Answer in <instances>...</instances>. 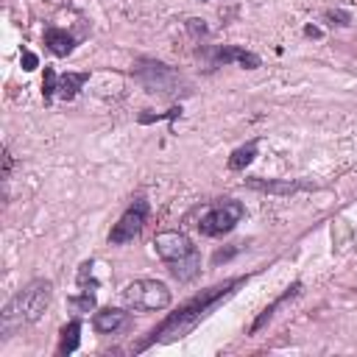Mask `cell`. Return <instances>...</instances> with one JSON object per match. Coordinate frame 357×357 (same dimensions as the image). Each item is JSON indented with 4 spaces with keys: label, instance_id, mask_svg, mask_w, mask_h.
I'll list each match as a JSON object with an SVG mask.
<instances>
[{
    "label": "cell",
    "instance_id": "obj_1",
    "mask_svg": "<svg viewBox=\"0 0 357 357\" xmlns=\"http://www.w3.org/2000/svg\"><path fill=\"white\" fill-rule=\"evenodd\" d=\"M240 284H243V279H229V282H220V284H215V287H209V290H201L195 298H190L184 307H178V312L167 315V318L159 324V329H153L151 337H148L145 343H139V349H145L148 343H173V340H181V337L190 335L223 298H229V296L234 293V287H240Z\"/></svg>",
    "mask_w": 357,
    "mask_h": 357
},
{
    "label": "cell",
    "instance_id": "obj_2",
    "mask_svg": "<svg viewBox=\"0 0 357 357\" xmlns=\"http://www.w3.org/2000/svg\"><path fill=\"white\" fill-rule=\"evenodd\" d=\"M53 298V284L47 279H33L28 282L22 290H17V296L6 304L3 318H0V329L3 337H8L14 329H20L22 324H33L42 318V312L47 310Z\"/></svg>",
    "mask_w": 357,
    "mask_h": 357
},
{
    "label": "cell",
    "instance_id": "obj_3",
    "mask_svg": "<svg viewBox=\"0 0 357 357\" xmlns=\"http://www.w3.org/2000/svg\"><path fill=\"white\" fill-rule=\"evenodd\" d=\"M153 251L159 254V259L170 268V273L178 279V282H187L198 273L201 268V257L192 245V240L184 234V231H159L153 237Z\"/></svg>",
    "mask_w": 357,
    "mask_h": 357
},
{
    "label": "cell",
    "instance_id": "obj_4",
    "mask_svg": "<svg viewBox=\"0 0 357 357\" xmlns=\"http://www.w3.org/2000/svg\"><path fill=\"white\" fill-rule=\"evenodd\" d=\"M123 304L128 310H145V312L165 310L170 304V290H167L165 282L137 279V282H131V284L123 287Z\"/></svg>",
    "mask_w": 357,
    "mask_h": 357
},
{
    "label": "cell",
    "instance_id": "obj_5",
    "mask_svg": "<svg viewBox=\"0 0 357 357\" xmlns=\"http://www.w3.org/2000/svg\"><path fill=\"white\" fill-rule=\"evenodd\" d=\"M243 215H245L243 204L234 201V198H226V201L215 204L212 209H206V212L201 215V220H198V231H201L204 237H220V234L231 231V229L243 220Z\"/></svg>",
    "mask_w": 357,
    "mask_h": 357
},
{
    "label": "cell",
    "instance_id": "obj_6",
    "mask_svg": "<svg viewBox=\"0 0 357 357\" xmlns=\"http://www.w3.org/2000/svg\"><path fill=\"white\" fill-rule=\"evenodd\" d=\"M134 73H137V78L142 81V86L151 89V92L173 95V92H178V86H181V75H178L173 67L162 64V61H139V64L134 67Z\"/></svg>",
    "mask_w": 357,
    "mask_h": 357
},
{
    "label": "cell",
    "instance_id": "obj_7",
    "mask_svg": "<svg viewBox=\"0 0 357 357\" xmlns=\"http://www.w3.org/2000/svg\"><path fill=\"white\" fill-rule=\"evenodd\" d=\"M145 220H148V201L137 198V201H134V204L120 215V220L112 226V231H109V243H112V245L131 243V240L142 231Z\"/></svg>",
    "mask_w": 357,
    "mask_h": 357
},
{
    "label": "cell",
    "instance_id": "obj_8",
    "mask_svg": "<svg viewBox=\"0 0 357 357\" xmlns=\"http://www.w3.org/2000/svg\"><path fill=\"white\" fill-rule=\"evenodd\" d=\"M215 61L218 64H240V67H245V70H254V67H259V56L257 53H251V50H243V47H237V45H226V47H218L215 50Z\"/></svg>",
    "mask_w": 357,
    "mask_h": 357
},
{
    "label": "cell",
    "instance_id": "obj_9",
    "mask_svg": "<svg viewBox=\"0 0 357 357\" xmlns=\"http://www.w3.org/2000/svg\"><path fill=\"white\" fill-rule=\"evenodd\" d=\"M92 326L100 335H114L120 326H126V312L117 310V307H103L92 315Z\"/></svg>",
    "mask_w": 357,
    "mask_h": 357
},
{
    "label": "cell",
    "instance_id": "obj_10",
    "mask_svg": "<svg viewBox=\"0 0 357 357\" xmlns=\"http://www.w3.org/2000/svg\"><path fill=\"white\" fill-rule=\"evenodd\" d=\"M89 81V73H64L59 75V86H56V95L64 98V100H73L78 95V89Z\"/></svg>",
    "mask_w": 357,
    "mask_h": 357
},
{
    "label": "cell",
    "instance_id": "obj_11",
    "mask_svg": "<svg viewBox=\"0 0 357 357\" xmlns=\"http://www.w3.org/2000/svg\"><path fill=\"white\" fill-rule=\"evenodd\" d=\"M45 45L56 53V56H70L73 53V36L67 33V31H61V28H47L45 31Z\"/></svg>",
    "mask_w": 357,
    "mask_h": 357
},
{
    "label": "cell",
    "instance_id": "obj_12",
    "mask_svg": "<svg viewBox=\"0 0 357 357\" xmlns=\"http://www.w3.org/2000/svg\"><path fill=\"white\" fill-rule=\"evenodd\" d=\"M298 290H301V284H293V287H287V290H284V293H282V296H279V298H276L271 307H265V310L257 315V321L251 324V332H259V329H262V326H265V324H268V321L276 315V310H279L282 304H287L293 296H298Z\"/></svg>",
    "mask_w": 357,
    "mask_h": 357
},
{
    "label": "cell",
    "instance_id": "obj_13",
    "mask_svg": "<svg viewBox=\"0 0 357 357\" xmlns=\"http://www.w3.org/2000/svg\"><path fill=\"white\" fill-rule=\"evenodd\" d=\"M81 343V321H70L64 329H61V340H59V354H73Z\"/></svg>",
    "mask_w": 357,
    "mask_h": 357
},
{
    "label": "cell",
    "instance_id": "obj_14",
    "mask_svg": "<svg viewBox=\"0 0 357 357\" xmlns=\"http://www.w3.org/2000/svg\"><path fill=\"white\" fill-rule=\"evenodd\" d=\"M248 187L262 190V192H296L304 184L301 181H259V178H248Z\"/></svg>",
    "mask_w": 357,
    "mask_h": 357
},
{
    "label": "cell",
    "instance_id": "obj_15",
    "mask_svg": "<svg viewBox=\"0 0 357 357\" xmlns=\"http://www.w3.org/2000/svg\"><path fill=\"white\" fill-rule=\"evenodd\" d=\"M257 156V142H248L243 148H237L231 156H229V167L231 170H245V165H251Z\"/></svg>",
    "mask_w": 357,
    "mask_h": 357
},
{
    "label": "cell",
    "instance_id": "obj_16",
    "mask_svg": "<svg viewBox=\"0 0 357 357\" xmlns=\"http://www.w3.org/2000/svg\"><path fill=\"white\" fill-rule=\"evenodd\" d=\"M56 86H59L56 70L53 67H45V78H42V95H45V100H50L56 95Z\"/></svg>",
    "mask_w": 357,
    "mask_h": 357
},
{
    "label": "cell",
    "instance_id": "obj_17",
    "mask_svg": "<svg viewBox=\"0 0 357 357\" xmlns=\"http://www.w3.org/2000/svg\"><path fill=\"white\" fill-rule=\"evenodd\" d=\"M70 307H75L78 312H89V310H95V296L89 290H84L78 298H70Z\"/></svg>",
    "mask_w": 357,
    "mask_h": 357
},
{
    "label": "cell",
    "instance_id": "obj_18",
    "mask_svg": "<svg viewBox=\"0 0 357 357\" xmlns=\"http://www.w3.org/2000/svg\"><path fill=\"white\" fill-rule=\"evenodd\" d=\"M39 67V59H36V53H31V50H22V70H36Z\"/></svg>",
    "mask_w": 357,
    "mask_h": 357
},
{
    "label": "cell",
    "instance_id": "obj_19",
    "mask_svg": "<svg viewBox=\"0 0 357 357\" xmlns=\"http://www.w3.org/2000/svg\"><path fill=\"white\" fill-rule=\"evenodd\" d=\"M178 114V109H170V112H165V114H142L139 117V123H153V120H162V117H176Z\"/></svg>",
    "mask_w": 357,
    "mask_h": 357
},
{
    "label": "cell",
    "instance_id": "obj_20",
    "mask_svg": "<svg viewBox=\"0 0 357 357\" xmlns=\"http://www.w3.org/2000/svg\"><path fill=\"white\" fill-rule=\"evenodd\" d=\"M326 17L329 20H343V25H349V14H343V11H329Z\"/></svg>",
    "mask_w": 357,
    "mask_h": 357
},
{
    "label": "cell",
    "instance_id": "obj_21",
    "mask_svg": "<svg viewBox=\"0 0 357 357\" xmlns=\"http://www.w3.org/2000/svg\"><path fill=\"white\" fill-rule=\"evenodd\" d=\"M304 33H307V36H312V39H318V36H321V31H318L315 25H307V28H304Z\"/></svg>",
    "mask_w": 357,
    "mask_h": 357
}]
</instances>
